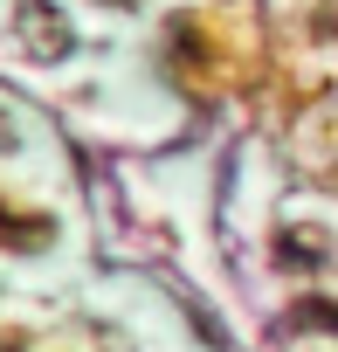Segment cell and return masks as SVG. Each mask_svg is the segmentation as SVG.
<instances>
[{
  "label": "cell",
  "instance_id": "6da1fadb",
  "mask_svg": "<svg viewBox=\"0 0 338 352\" xmlns=\"http://www.w3.org/2000/svg\"><path fill=\"white\" fill-rule=\"evenodd\" d=\"M21 42H28L35 56H63V49H69V28H63L56 8H21Z\"/></svg>",
  "mask_w": 338,
  "mask_h": 352
}]
</instances>
